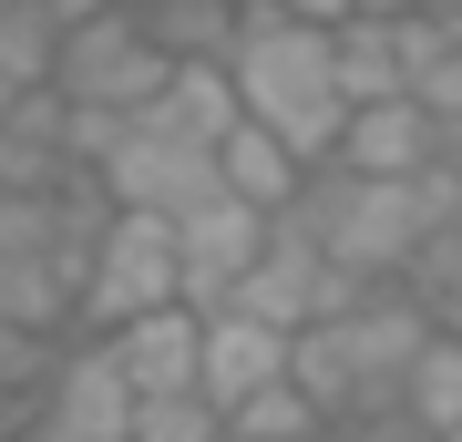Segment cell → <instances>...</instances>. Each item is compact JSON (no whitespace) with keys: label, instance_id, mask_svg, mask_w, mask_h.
Wrapping results in <instances>:
<instances>
[{"label":"cell","instance_id":"obj_1","mask_svg":"<svg viewBox=\"0 0 462 442\" xmlns=\"http://www.w3.org/2000/svg\"><path fill=\"white\" fill-rule=\"evenodd\" d=\"M226 72H236L247 124H267L298 165H319V175L339 165L349 93H339V32H329V21H309V11H247Z\"/></svg>","mask_w":462,"mask_h":442},{"label":"cell","instance_id":"obj_2","mask_svg":"<svg viewBox=\"0 0 462 442\" xmlns=\"http://www.w3.org/2000/svg\"><path fill=\"white\" fill-rule=\"evenodd\" d=\"M442 340V319L421 309V298H391V288H370L349 319H329V329H309L298 340V381H309V401L329 411H391L401 432H411V371H421V350Z\"/></svg>","mask_w":462,"mask_h":442},{"label":"cell","instance_id":"obj_3","mask_svg":"<svg viewBox=\"0 0 462 442\" xmlns=\"http://www.w3.org/2000/svg\"><path fill=\"white\" fill-rule=\"evenodd\" d=\"M165 309H185V237L165 216L114 206V227H103L93 268H83V340H114V329L165 319Z\"/></svg>","mask_w":462,"mask_h":442},{"label":"cell","instance_id":"obj_4","mask_svg":"<svg viewBox=\"0 0 462 442\" xmlns=\"http://www.w3.org/2000/svg\"><path fill=\"white\" fill-rule=\"evenodd\" d=\"M165 82H175V62L154 52L144 21H134V0L83 21V32H62V62H51V93H62L72 114H114V124H144L154 103H165Z\"/></svg>","mask_w":462,"mask_h":442},{"label":"cell","instance_id":"obj_5","mask_svg":"<svg viewBox=\"0 0 462 442\" xmlns=\"http://www.w3.org/2000/svg\"><path fill=\"white\" fill-rule=\"evenodd\" d=\"M360 278L319 247L298 216H278V237H267V258H257V278L226 298V309H247V319H267V329H288V340H309V329H329V319H349L360 309Z\"/></svg>","mask_w":462,"mask_h":442},{"label":"cell","instance_id":"obj_6","mask_svg":"<svg viewBox=\"0 0 462 442\" xmlns=\"http://www.w3.org/2000/svg\"><path fill=\"white\" fill-rule=\"evenodd\" d=\"M103 196L134 206V216H165V227H185L196 206L226 196V175H216V155H206V145H175V134L134 124V134H124V155L103 165Z\"/></svg>","mask_w":462,"mask_h":442},{"label":"cell","instance_id":"obj_7","mask_svg":"<svg viewBox=\"0 0 462 442\" xmlns=\"http://www.w3.org/2000/svg\"><path fill=\"white\" fill-rule=\"evenodd\" d=\"M134 422H144V401H134L124 361L103 340H72V361L42 391V442H134Z\"/></svg>","mask_w":462,"mask_h":442},{"label":"cell","instance_id":"obj_8","mask_svg":"<svg viewBox=\"0 0 462 442\" xmlns=\"http://www.w3.org/2000/svg\"><path fill=\"white\" fill-rule=\"evenodd\" d=\"M185 309H226L236 288L257 278V258H267V237H278V216H257V206H236V196H216V206H196L185 216Z\"/></svg>","mask_w":462,"mask_h":442},{"label":"cell","instance_id":"obj_9","mask_svg":"<svg viewBox=\"0 0 462 442\" xmlns=\"http://www.w3.org/2000/svg\"><path fill=\"white\" fill-rule=\"evenodd\" d=\"M278 381H298V340H288V329H267L247 309H216L206 319V401L226 411V422L247 401H267Z\"/></svg>","mask_w":462,"mask_h":442},{"label":"cell","instance_id":"obj_10","mask_svg":"<svg viewBox=\"0 0 462 442\" xmlns=\"http://www.w3.org/2000/svg\"><path fill=\"white\" fill-rule=\"evenodd\" d=\"M134 381V401H206V309H165L103 340Z\"/></svg>","mask_w":462,"mask_h":442},{"label":"cell","instance_id":"obj_11","mask_svg":"<svg viewBox=\"0 0 462 442\" xmlns=\"http://www.w3.org/2000/svg\"><path fill=\"white\" fill-rule=\"evenodd\" d=\"M442 165V124L421 103H360L339 134V175H370V185H421Z\"/></svg>","mask_w":462,"mask_h":442},{"label":"cell","instance_id":"obj_12","mask_svg":"<svg viewBox=\"0 0 462 442\" xmlns=\"http://www.w3.org/2000/svg\"><path fill=\"white\" fill-rule=\"evenodd\" d=\"M216 175H226L236 206H257V216H298V206H309V185H319V165H298L267 124H236L226 155H216Z\"/></svg>","mask_w":462,"mask_h":442},{"label":"cell","instance_id":"obj_13","mask_svg":"<svg viewBox=\"0 0 462 442\" xmlns=\"http://www.w3.org/2000/svg\"><path fill=\"white\" fill-rule=\"evenodd\" d=\"M154 134H175V145H206V155H226V134L247 124V103H236V72L226 62H185L165 82V103L144 114Z\"/></svg>","mask_w":462,"mask_h":442},{"label":"cell","instance_id":"obj_14","mask_svg":"<svg viewBox=\"0 0 462 442\" xmlns=\"http://www.w3.org/2000/svg\"><path fill=\"white\" fill-rule=\"evenodd\" d=\"M134 21L154 32V52L185 62H236V32H247V0H134Z\"/></svg>","mask_w":462,"mask_h":442},{"label":"cell","instance_id":"obj_15","mask_svg":"<svg viewBox=\"0 0 462 442\" xmlns=\"http://www.w3.org/2000/svg\"><path fill=\"white\" fill-rule=\"evenodd\" d=\"M51 62H62V32L42 11H21V0H0V114L51 93Z\"/></svg>","mask_w":462,"mask_h":442},{"label":"cell","instance_id":"obj_16","mask_svg":"<svg viewBox=\"0 0 462 442\" xmlns=\"http://www.w3.org/2000/svg\"><path fill=\"white\" fill-rule=\"evenodd\" d=\"M411 432L462 442V329H442V340L421 350V371H411Z\"/></svg>","mask_w":462,"mask_h":442},{"label":"cell","instance_id":"obj_17","mask_svg":"<svg viewBox=\"0 0 462 442\" xmlns=\"http://www.w3.org/2000/svg\"><path fill=\"white\" fill-rule=\"evenodd\" d=\"M134 442H226V411L216 401H144Z\"/></svg>","mask_w":462,"mask_h":442},{"label":"cell","instance_id":"obj_18","mask_svg":"<svg viewBox=\"0 0 462 442\" xmlns=\"http://www.w3.org/2000/svg\"><path fill=\"white\" fill-rule=\"evenodd\" d=\"M247 11H298V0H247Z\"/></svg>","mask_w":462,"mask_h":442},{"label":"cell","instance_id":"obj_19","mask_svg":"<svg viewBox=\"0 0 462 442\" xmlns=\"http://www.w3.org/2000/svg\"><path fill=\"white\" fill-rule=\"evenodd\" d=\"M319 442H360V432H319Z\"/></svg>","mask_w":462,"mask_h":442}]
</instances>
